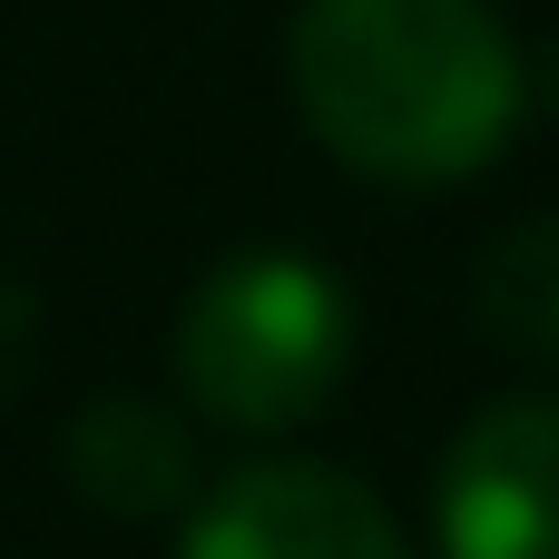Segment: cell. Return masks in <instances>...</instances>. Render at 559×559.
I'll use <instances>...</instances> for the list:
<instances>
[{
	"label": "cell",
	"instance_id": "3",
	"mask_svg": "<svg viewBox=\"0 0 559 559\" xmlns=\"http://www.w3.org/2000/svg\"><path fill=\"white\" fill-rule=\"evenodd\" d=\"M442 559H559V403L521 393L442 452Z\"/></svg>",
	"mask_w": 559,
	"mask_h": 559
},
{
	"label": "cell",
	"instance_id": "2",
	"mask_svg": "<svg viewBox=\"0 0 559 559\" xmlns=\"http://www.w3.org/2000/svg\"><path fill=\"white\" fill-rule=\"evenodd\" d=\"M354 364V305L344 285L295 246L226 255L187 314H177V383L226 432H295L334 403Z\"/></svg>",
	"mask_w": 559,
	"mask_h": 559
},
{
	"label": "cell",
	"instance_id": "7",
	"mask_svg": "<svg viewBox=\"0 0 559 559\" xmlns=\"http://www.w3.org/2000/svg\"><path fill=\"white\" fill-rule=\"evenodd\" d=\"M550 118H559V49H550Z\"/></svg>",
	"mask_w": 559,
	"mask_h": 559
},
{
	"label": "cell",
	"instance_id": "1",
	"mask_svg": "<svg viewBox=\"0 0 559 559\" xmlns=\"http://www.w3.org/2000/svg\"><path fill=\"white\" fill-rule=\"evenodd\" d=\"M285 69L305 128L373 187H462L531 98L491 0H305Z\"/></svg>",
	"mask_w": 559,
	"mask_h": 559
},
{
	"label": "cell",
	"instance_id": "5",
	"mask_svg": "<svg viewBox=\"0 0 559 559\" xmlns=\"http://www.w3.org/2000/svg\"><path fill=\"white\" fill-rule=\"evenodd\" d=\"M69 481L88 491V511L108 521H167L197 501V452H187V423L138 403V393H108L69 423Z\"/></svg>",
	"mask_w": 559,
	"mask_h": 559
},
{
	"label": "cell",
	"instance_id": "4",
	"mask_svg": "<svg viewBox=\"0 0 559 559\" xmlns=\"http://www.w3.org/2000/svg\"><path fill=\"white\" fill-rule=\"evenodd\" d=\"M177 559H413L393 511L334 462H255L197 501Z\"/></svg>",
	"mask_w": 559,
	"mask_h": 559
},
{
	"label": "cell",
	"instance_id": "6",
	"mask_svg": "<svg viewBox=\"0 0 559 559\" xmlns=\"http://www.w3.org/2000/svg\"><path fill=\"white\" fill-rule=\"evenodd\" d=\"M472 314L501 354H531L559 364V216L511 226L491 255H481V285H472Z\"/></svg>",
	"mask_w": 559,
	"mask_h": 559
}]
</instances>
